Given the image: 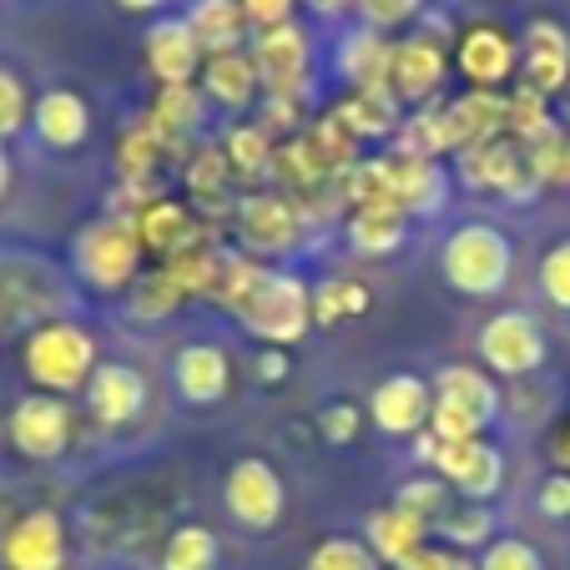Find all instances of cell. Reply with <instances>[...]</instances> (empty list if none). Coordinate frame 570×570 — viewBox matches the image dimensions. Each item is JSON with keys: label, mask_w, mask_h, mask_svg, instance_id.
Wrapping results in <instances>:
<instances>
[{"label": "cell", "mask_w": 570, "mask_h": 570, "mask_svg": "<svg viewBox=\"0 0 570 570\" xmlns=\"http://www.w3.org/2000/svg\"><path fill=\"white\" fill-rule=\"evenodd\" d=\"M223 510L233 515V525L253 530V535L273 530L283 520V510H288L283 474L273 470L268 460H258V454L237 460L233 470H227V480H223Z\"/></svg>", "instance_id": "9"}, {"label": "cell", "mask_w": 570, "mask_h": 570, "mask_svg": "<svg viewBox=\"0 0 570 570\" xmlns=\"http://www.w3.org/2000/svg\"><path fill=\"white\" fill-rule=\"evenodd\" d=\"M530 147V161H535L540 183L550 187H570V127H546L535 141H525Z\"/></svg>", "instance_id": "42"}, {"label": "cell", "mask_w": 570, "mask_h": 570, "mask_svg": "<svg viewBox=\"0 0 570 570\" xmlns=\"http://www.w3.org/2000/svg\"><path fill=\"white\" fill-rule=\"evenodd\" d=\"M560 464L570 470V434H566V444H560Z\"/></svg>", "instance_id": "58"}, {"label": "cell", "mask_w": 570, "mask_h": 570, "mask_svg": "<svg viewBox=\"0 0 570 570\" xmlns=\"http://www.w3.org/2000/svg\"><path fill=\"white\" fill-rule=\"evenodd\" d=\"M440 273L464 298H495L515 273V243L495 223H460L444 237Z\"/></svg>", "instance_id": "2"}, {"label": "cell", "mask_w": 570, "mask_h": 570, "mask_svg": "<svg viewBox=\"0 0 570 570\" xmlns=\"http://www.w3.org/2000/svg\"><path fill=\"white\" fill-rule=\"evenodd\" d=\"M6 570H61L66 566V520L56 510L36 505L6 530L0 540Z\"/></svg>", "instance_id": "16"}, {"label": "cell", "mask_w": 570, "mask_h": 570, "mask_svg": "<svg viewBox=\"0 0 570 570\" xmlns=\"http://www.w3.org/2000/svg\"><path fill=\"white\" fill-rule=\"evenodd\" d=\"M167 157V141L151 131V121H137V127L121 137V183H151L157 161Z\"/></svg>", "instance_id": "39"}, {"label": "cell", "mask_w": 570, "mask_h": 570, "mask_svg": "<svg viewBox=\"0 0 570 570\" xmlns=\"http://www.w3.org/2000/svg\"><path fill=\"white\" fill-rule=\"evenodd\" d=\"M430 11V0H354V16L358 26L368 31H399V26H414L420 16Z\"/></svg>", "instance_id": "43"}, {"label": "cell", "mask_w": 570, "mask_h": 570, "mask_svg": "<svg viewBox=\"0 0 570 570\" xmlns=\"http://www.w3.org/2000/svg\"><path fill=\"white\" fill-rule=\"evenodd\" d=\"M566 121H570V87H566Z\"/></svg>", "instance_id": "59"}, {"label": "cell", "mask_w": 570, "mask_h": 570, "mask_svg": "<svg viewBox=\"0 0 570 570\" xmlns=\"http://www.w3.org/2000/svg\"><path fill=\"white\" fill-rule=\"evenodd\" d=\"M137 237H141V248L157 253L161 263L177 258V253H187V248L213 243L207 227H203V217H197L187 203H173V197H157V203L137 217Z\"/></svg>", "instance_id": "22"}, {"label": "cell", "mask_w": 570, "mask_h": 570, "mask_svg": "<svg viewBox=\"0 0 570 570\" xmlns=\"http://www.w3.org/2000/svg\"><path fill=\"white\" fill-rule=\"evenodd\" d=\"M141 237L127 217H97L76 233L71 243V273L91 293H131L141 278Z\"/></svg>", "instance_id": "3"}, {"label": "cell", "mask_w": 570, "mask_h": 570, "mask_svg": "<svg viewBox=\"0 0 570 570\" xmlns=\"http://www.w3.org/2000/svg\"><path fill=\"white\" fill-rule=\"evenodd\" d=\"M444 490H450L444 480H430V474H420V480H410L404 490H399L394 505H399V510H410V515H420L424 525H430V520H440V515H444Z\"/></svg>", "instance_id": "48"}, {"label": "cell", "mask_w": 570, "mask_h": 570, "mask_svg": "<svg viewBox=\"0 0 570 570\" xmlns=\"http://www.w3.org/2000/svg\"><path fill=\"white\" fill-rule=\"evenodd\" d=\"M26 121H31V97H26V81L11 71V66H0V141H11Z\"/></svg>", "instance_id": "45"}, {"label": "cell", "mask_w": 570, "mask_h": 570, "mask_svg": "<svg viewBox=\"0 0 570 570\" xmlns=\"http://www.w3.org/2000/svg\"><path fill=\"white\" fill-rule=\"evenodd\" d=\"M303 107H308V101H298V97H263V121L258 127L268 131V137H298L303 131Z\"/></svg>", "instance_id": "49"}, {"label": "cell", "mask_w": 570, "mask_h": 570, "mask_svg": "<svg viewBox=\"0 0 570 570\" xmlns=\"http://www.w3.org/2000/svg\"><path fill=\"white\" fill-rule=\"evenodd\" d=\"M444 76H450V51L434 36L414 31L404 41H394V61H389V91L404 107H430L440 97Z\"/></svg>", "instance_id": "12"}, {"label": "cell", "mask_w": 570, "mask_h": 570, "mask_svg": "<svg viewBox=\"0 0 570 570\" xmlns=\"http://www.w3.org/2000/svg\"><path fill=\"white\" fill-rule=\"evenodd\" d=\"M313 16H344V11H354V0H303Z\"/></svg>", "instance_id": "56"}, {"label": "cell", "mask_w": 570, "mask_h": 570, "mask_svg": "<svg viewBox=\"0 0 570 570\" xmlns=\"http://www.w3.org/2000/svg\"><path fill=\"white\" fill-rule=\"evenodd\" d=\"M248 56L258 66V81L268 97H313V36L303 21H283L268 31H253Z\"/></svg>", "instance_id": "7"}, {"label": "cell", "mask_w": 570, "mask_h": 570, "mask_svg": "<svg viewBox=\"0 0 570 570\" xmlns=\"http://www.w3.org/2000/svg\"><path fill=\"white\" fill-rule=\"evenodd\" d=\"M460 183L470 187V193H500L515 207L530 203V197L546 187L535 173V161H530V147L520 137H510V131L460 151Z\"/></svg>", "instance_id": "6"}, {"label": "cell", "mask_w": 570, "mask_h": 570, "mask_svg": "<svg viewBox=\"0 0 570 570\" xmlns=\"http://www.w3.org/2000/svg\"><path fill=\"white\" fill-rule=\"evenodd\" d=\"M540 293H546L560 313H570V237L540 258Z\"/></svg>", "instance_id": "47"}, {"label": "cell", "mask_w": 570, "mask_h": 570, "mask_svg": "<svg viewBox=\"0 0 570 570\" xmlns=\"http://www.w3.org/2000/svg\"><path fill=\"white\" fill-rule=\"evenodd\" d=\"M141 56H147V71L157 76V87H193L207 61L183 16H157L141 36Z\"/></svg>", "instance_id": "14"}, {"label": "cell", "mask_w": 570, "mask_h": 570, "mask_svg": "<svg viewBox=\"0 0 570 570\" xmlns=\"http://www.w3.org/2000/svg\"><path fill=\"white\" fill-rule=\"evenodd\" d=\"M303 570H384V560L368 550V540L354 535H328L308 550V566Z\"/></svg>", "instance_id": "40"}, {"label": "cell", "mask_w": 570, "mask_h": 570, "mask_svg": "<svg viewBox=\"0 0 570 570\" xmlns=\"http://www.w3.org/2000/svg\"><path fill=\"white\" fill-rule=\"evenodd\" d=\"M101 354H97V334L81 328L76 318H46L41 328H31L21 344V368L41 394H76L87 389L97 374Z\"/></svg>", "instance_id": "1"}, {"label": "cell", "mask_w": 570, "mask_h": 570, "mask_svg": "<svg viewBox=\"0 0 570 570\" xmlns=\"http://www.w3.org/2000/svg\"><path fill=\"white\" fill-rule=\"evenodd\" d=\"M87 410L101 430H127L147 410V374L131 364H97L87 384Z\"/></svg>", "instance_id": "19"}, {"label": "cell", "mask_w": 570, "mask_h": 570, "mask_svg": "<svg viewBox=\"0 0 570 570\" xmlns=\"http://www.w3.org/2000/svg\"><path fill=\"white\" fill-rule=\"evenodd\" d=\"M334 117L344 121L358 141H379V137H399V127H404V101L389 87H368V91H348L334 107Z\"/></svg>", "instance_id": "29"}, {"label": "cell", "mask_w": 570, "mask_h": 570, "mask_svg": "<svg viewBox=\"0 0 570 570\" xmlns=\"http://www.w3.org/2000/svg\"><path fill=\"white\" fill-rule=\"evenodd\" d=\"M430 414H434V384H424L420 374H389L368 394V420L379 424V434H394V440L424 434Z\"/></svg>", "instance_id": "15"}, {"label": "cell", "mask_w": 570, "mask_h": 570, "mask_svg": "<svg viewBox=\"0 0 570 570\" xmlns=\"http://www.w3.org/2000/svg\"><path fill=\"white\" fill-rule=\"evenodd\" d=\"M217 253H223V248H213V243L187 248V253H177V258L161 263V273L177 283V293H183V298H207V293H213V273H217Z\"/></svg>", "instance_id": "38"}, {"label": "cell", "mask_w": 570, "mask_h": 570, "mask_svg": "<svg viewBox=\"0 0 570 570\" xmlns=\"http://www.w3.org/2000/svg\"><path fill=\"white\" fill-rule=\"evenodd\" d=\"M173 389L193 410H213V404L227 399V389H233V358L217 344H207V338L183 344L173 358Z\"/></svg>", "instance_id": "17"}, {"label": "cell", "mask_w": 570, "mask_h": 570, "mask_svg": "<svg viewBox=\"0 0 570 570\" xmlns=\"http://www.w3.org/2000/svg\"><path fill=\"white\" fill-rule=\"evenodd\" d=\"M480 570H546V560H540V550L530 546V540L520 535H500L484 546V556L474 560Z\"/></svg>", "instance_id": "44"}, {"label": "cell", "mask_w": 570, "mask_h": 570, "mask_svg": "<svg viewBox=\"0 0 570 570\" xmlns=\"http://www.w3.org/2000/svg\"><path fill=\"white\" fill-rule=\"evenodd\" d=\"M389 61H394V41H389L384 31L354 26V31L338 36L334 71H338V81H348V91L389 87Z\"/></svg>", "instance_id": "24"}, {"label": "cell", "mask_w": 570, "mask_h": 570, "mask_svg": "<svg viewBox=\"0 0 570 570\" xmlns=\"http://www.w3.org/2000/svg\"><path fill=\"white\" fill-rule=\"evenodd\" d=\"M368 303L374 298H368L364 283L328 278L313 288V323H318V328H334V323H348V318H358V313H368Z\"/></svg>", "instance_id": "34"}, {"label": "cell", "mask_w": 570, "mask_h": 570, "mask_svg": "<svg viewBox=\"0 0 570 570\" xmlns=\"http://www.w3.org/2000/svg\"><path fill=\"white\" fill-rule=\"evenodd\" d=\"M303 223H308V213L288 193H253L237 203V243L258 263L288 258L303 243Z\"/></svg>", "instance_id": "8"}, {"label": "cell", "mask_w": 570, "mask_h": 570, "mask_svg": "<svg viewBox=\"0 0 570 570\" xmlns=\"http://www.w3.org/2000/svg\"><path fill=\"white\" fill-rule=\"evenodd\" d=\"M237 6H243V16H248L253 31L283 26V21H293V11H298V0H237Z\"/></svg>", "instance_id": "51"}, {"label": "cell", "mask_w": 570, "mask_h": 570, "mask_svg": "<svg viewBox=\"0 0 570 570\" xmlns=\"http://www.w3.org/2000/svg\"><path fill=\"white\" fill-rule=\"evenodd\" d=\"M223 546L207 525H177L167 550H161V570H217Z\"/></svg>", "instance_id": "35"}, {"label": "cell", "mask_w": 570, "mask_h": 570, "mask_svg": "<svg viewBox=\"0 0 570 570\" xmlns=\"http://www.w3.org/2000/svg\"><path fill=\"white\" fill-rule=\"evenodd\" d=\"M237 323L248 328L258 344L268 348H288L308 334L313 323V288L298 278V273H283V268H268L263 283L253 288V298L243 303Z\"/></svg>", "instance_id": "5"}, {"label": "cell", "mask_w": 570, "mask_h": 570, "mask_svg": "<svg viewBox=\"0 0 570 570\" xmlns=\"http://www.w3.org/2000/svg\"><path fill=\"white\" fill-rule=\"evenodd\" d=\"M440 121H444V147L460 157V151L480 147V141L500 137L505 131V97L500 91H460L454 101L440 107Z\"/></svg>", "instance_id": "21"}, {"label": "cell", "mask_w": 570, "mask_h": 570, "mask_svg": "<svg viewBox=\"0 0 570 570\" xmlns=\"http://www.w3.org/2000/svg\"><path fill=\"white\" fill-rule=\"evenodd\" d=\"M454 66H460V76L474 91H500V81H510V71L520 66V46L510 41V31L480 21L460 36V46H454Z\"/></svg>", "instance_id": "18"}, {"label": "cell", "mask_w": 570, "mask_h": 570, "mask_svg": "<svg viewBox=\"0 0 570 570\" xmlns=\"http://www.w3.org/2000/svg\"><path fill=\"white\" fill-rule=\"evenodd\" d=\"M183 21H187V31H193V41L203 46V56L248 51V41H253V26L237 0H193L183 11Z\"/></svg>", "instance_id": "26"}, {"label": "cell", "mask_w": 570, "mask_h": 570, "mask_svg": "<svg viewBox=\"0 0 570 570\" xmlns=\"http://www.w3.org/2000/svg\"><path fill=\"white\" fill-rule=\"evenodd\" d=\"M424 520L410 515V510L399 505H384L368 515V550H374L384 566H404V560L414 556V550H424Z\"/></svg>", "instance_id": "31"}, {"label": "cell", "mask_w": 570, "mask_h": 570, "mask_svg": "<svg viewBox=\"0 0 570 570\" xmlns=\"http://www.w3.org/2000/svg\"><path fill=\"white\" fill-rule=\"evenodd\" d=\"M434 474L444 484H454V495H464L470 505H484L505 490V454L490 440H454L434 450Z\"/></svg>", "instance_id": "11"}, {"label": "cell", "mask_w": 570, "mask_h": 570, "mask_svg": "<svg viewBox=\"0 0 570 570\" xmlns=\"http://www.w3.org/2000/svg\"><path fill=\"white\" fill-rule=\"evenodd\" d=\"M187 187H193L203 213H223L227 207V187H233V167H227L223 147H203L187 167Z\"/></svg>", "instance_id": "36"}, {"label": "cell", "mask_w": 570, "mask_h": 570, "mask_svg": "<svg viewBox=\"0 0 570 570\" xmlns=\"http://www.w3.org/2000/svg\"><path fill=\"white\" fill-rule=\"evenodd\" d=\"M490 510L484 505H464V510H444L440 515V530L450 546H490Z\"/></svg>", "instance_id": "46"}, {"label": "cell", "mask_w": 570, "mask_h": 570, "mask_svg": "<svg viewBox=\"0 0 570 570\" xmlns=\"http://www.w3.org/2000/svg\"><path fill=\"white\" fill-rule=\"evenodd\" d=\"M11 193V157H6V141H0V203Z\"/></svg>", "instance_id": "57"}, {"label": "cell", "mask_w": 570, "mask_h": 570, "mask_svg": "<svg viewBox=\"0 0 570 570\" xmlns=\"http://www.w3.org/2000/svg\"><path fill=\"white\" fill-rule=\"evenodd\" d=\"M399 570H480L474 560H464L460 550H444V546H424V550H414L410 560Z\"/></svg>", "instance_id": "52"}, {"label": "cell", "mask_w": 570, "mask_h": 570, "mask_svg": "<svg viewBox=\"0 0 570 570\" xmlns=\"http://www.w3.org/2000/svg\"><path fill=\"white\" fill-rule=\"evenodd\" d=\"M520 66H525V81L546 97H566L570 87V31L550 16H535L525 26V41H520Z\"/></svg>", "instance_id": "20"}, {"label": "cell", "mask_w": 570, "mask_h": 570, "mask_svg": "<svg viewBox=\"0 0 570 570\" xmlns=\"http://www.w3.org/2000/svg\"><path fill=\"white\" fill-rule=\"evenodd\" d=\"M414 217L404 207H354L348 213V248L358 258H389V253L404 248Z\"/></svg>", "instance_id": "30"}, {"label": "cell", "mask_w": 570, "mask_h": 570, "mask_svg": "<svg viewBox=\"0 0 570 570\" xmlns=\"http://www.w3.org/2000/svg\"><path fill=\"white\" fill-rule=\"evenodd\" d=\"M318 430H323V440H328V444H354L358 410H354V404H328V410L318 414Z\"/></svg>", "instance_id": "50"}, {"label": "cell", "mask_w": 570, "mask_h": 570, "mask_svg": "<svg viewBox=\"0 0 570 570\" xmlns=\"http://www.w3.org/2000/svg\"><path fill=\"white\" fill-rule=\"evenodd\" d=\"M480 364L500 379L535 374V368L546 364V334H540V323L520 308L495 313V318L480 328Z\"/></svg>", "instance_id": "10"}, {"label": "cell", "mask_w": 570, "mask_h": 570, "mask_svg": "<svg viewBox=\"0 0 570 570\" xmlns=\"http://www.w3.org/2000/svg\"><path fill=\"white\" fill-rule=\"evenodd\" d=\"M273 137L258 127V121H237V127L223 131V157L233 167V183H263L273 177Z\"/></svg>", "instance_id": "32"}, {"label": "cell", "mask_w": 570, "mask_h": 570, "mask_svg": "<svg viewBox=\"0 0 570 570\" xmlns=\"http://www.w3.org/2000/svg\"><path fill=\"white\" fill-rule=\"evenodd\" d=\"M197 91L207 97V107L248 111L253 101H258L263 81H258V66H253L248 51H227V56H207V61H203Z\"/></svg>", "instance_id": "25"}, {"label": "cell", "mask_w": 570, "mask_h": 570, "mask_svg": "<svg viewBox=\"0 0 570 570\" xmlns=\"http://www.w3.org/2000/svg\"><path fill=\"white\" fill-rule=\"evenodd\" d=\"M263 273H268V263L248 258L243 248H223L217 253V273H213V293H207V303H217V308L227 313H243V303L253 298V288L263 283Z\"/></svg>", "instance_id": "33"}, {"label": "cell", "mask_w": 570, "mask_h": 570, "mask_svg": "<svg viewBox=\"0 0 570 570\" xmlns=\"http://www.w3.org/2000/svg\"><path fill=\"white\" fill-rule=\"evenodd\" d=\"M540 515L566 520L570 515V474H550L546 490H540Z\"/></svg>", "instance_id": "53"}, {"label": "cell", "mask_w": 570, "mask_h": 570, "mask_svg": "<svg viewBox=\"0 0 570 570\" xmlns=\"http://www.w3.org/2000/svg\"><path fill=\"white\" fill-rule=\"evenodd\" d=\"M500 414V389L490 368L474 364H450L434 379V414H430V434L440 444L454 440H480Z\"/></svg>", "instance_id": "4"}, {"label": "cell", "mask_w": 570, "mask_h": 570, "mask_svg": "<svg viewBox=\"0 0 570 570\" xmlns=\"http://www.w3.org/2000/svg\"><path fill=\"white\" fill-rule=\"evenodd\" d=\"M117 11H127V16H161V11H167V0H117Z\"/></svg>", "instance_id": "55"}, {"label": "cell", "mask_w": 570, "mask_h": 570, "mask_svg": "<svg viewBox=\"0 0 570 570\" xmlns=\"http://www.w3.org/2000/svg\"><path fill=\"white\" fill-rule=\"evenodd\" d=\"M11 444L26 460H61L71 444V410L56 394H26L11 410Z\"/></svg>", "instance_id": "13"}, {"label": "cell", "mask_w": 570, "mask_h": 570, "mask_svg": "<svg viewBox=\"0 0 570 570\" xmlns=\"http://www.w3.org/2000/svg\"><path fill=\"white\" fill-rule=\"evenodd\" d=\"M31 131H36V141H41V147H51V151L81 147V141L91 137L87 97H81V91H71V87L41 91V97H36V107H31Z\"/></svg>", "instance_id": "23"}, {"label": "cell", "mask_w": 570, "mask_h": 570, "mask_svg": "<svg viewBox=\"0 0 570 570\" xmlns=\"http://www.w3.org/2000/svg\"><path fill=\"white\" fill-rule=\"evenodd\" d=\"M394 167V203L410 217H440L450 203V173L444 161H424V157H389Z\"/></svg>", "instance_id": "27"}, {"label": "cell", "mask_w": 570, "mask_h": 570, "mask_svg": "<svg viewBox=\"0 0 570 570\" xmlns=\"http://www.w3.org/2000/svg\"><path fill=\"white\" fill-rule=\"evenodd\" d=\"M546 127H556V117H550V97L535 91L530 81H520V87L505 97V131L520 137V141H535Z\"/></svg>", "instance_id": "37"}, {"label": "cell", "mask_w": 570, "mask_h": 570, "mask_svg": "<svg viewBox=\"0 0 570 570\" xmlns=\"http://www.w3.org/2000/svg\"><path fill=\"white\" fill-rule=\"evenodd\" d=\"M258 379H263V384L288 379V354H283V348H263V354H258Z\"/></svg>", "instance_id": "54"}, {"label": "cell", "mask_w": 570, "mask_h": 570, "mask_svg": "<svg viewBox=\"0 0 570 570\" xmlns=\"http://www.w3.org/2000/svg\"><path fill=\"white\" fill-rule=\"evenodd\" d=\"M183 293H177V283L167 278V273H151V278H137V288L127 293V308H131V318L137 323H161L167 313H177L183 308Z\"/></svg>", "instance_id": "41"}, {"label": "cell", "mask_w": 570, "mask_h": 570, "mask_svg": "<svg viewBox=\"0 0 570 570\" xmlns=\"http://www.w3.org/2000/svg\"><path fill=\"white\" fill-rule=\"evenodd\" d=\"M147 121H151V131L167 141V151H183L187 141L203 131V121H207V97L197 91V81H193V87H157Z\"/></svg>", "instance_id": "28"}]
</instances>
